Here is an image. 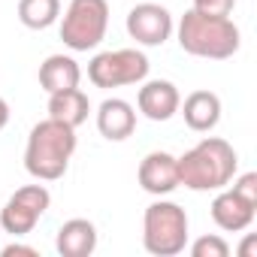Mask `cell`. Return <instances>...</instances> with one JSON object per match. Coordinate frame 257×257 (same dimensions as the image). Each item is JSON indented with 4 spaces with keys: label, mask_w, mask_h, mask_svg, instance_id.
Listing matches in <instances>:
<instances>
[{
    "label": "cell",
    "mask_w": 257,
    "mask_h": 257,
    "mask_svg": "<svg viewBox=\"0 0 257 257\" xmlns=\"http://www.w3.org/2000/svg\"><path fill=\"white\" fill-rule=\"evenodd\" d=\"M179 161V185L188 191H221L233 182L239 170L236 149L221 137H206L188 149Z\"/></svg>",
    "instance_id": "1"
},
{
    "label": "cell",
    "mask_w": 257,
    "mask_h": 257,
    "mask_svg": "<svg viewBox=\"0 0 257 257\" xmlns=\"http://www.w3.org/2000/svg\"><path fill=\"white\" fill-rule=\"evenodd\" d=\"M76 152V127L46 118L34 124V131L25 146V170L37 182H58Z\"/></svg>",
    "instance_id": "2"
},
{
    "label": "cell",
    "mask_w": 257,
    "mask_h": 257,
    "mask_svg": "<svg viewBox=\"0 0 257 257\" xmlns=\"http://www.w3.org/2000/svg\"><path fill=\"white\" fill-rule=\"evenodd\" d=\"M182 52L194 58H209V61H227L239 52L242 34L233 25V19H218V16H203L197 10H188L176 28Z\"/></svg>",
    "instance_id": "3"
},
{
    "label": "cell",
    "mask_w": 257,
    "mask_h": 257,
    "mask_svg": "<svg viewBox=\"0 0 257 257\" xmlns=\"http://www.w3.org/2000/svg\"><path fill=\"white\" fill-rule=\"evenodd\" d=\"M143 245L155 257H176L188 245V212L179 203L158 200L143 215Z\"/></svg>",
    "instance_id": "4"
},
{
    "label": "cell",
    "mask_w": 257,
    "mask_h": 257,
    "mask_svg": "<svg viewBox=\"0 0 257 257\" xmlns=\"http://www.w3.org/2000/svg\"><path fill=\"white\" fill-rule=\"evenodd\" d=\"M109 28L106 0H70L61 22V40L73 52H91L103 43Z\"/></svg>",
    "instance_id": "5"
},
{
    "label": "cell",
    "mask_w": 257,
    "mask_h": 257,
    "mask_svg": "<svg viewBox=\"0 0 257 257\" xmlns=\"http://www.w3.org/2000/svg\"><path fill=\"white\" fill-rule=\"evenodd\" d=\"M149 58L140 49H115L100 52L88 64V79L97 88H124V85H140L149 79Z\"/></svg>",
    "instance_id": "6"
},
{
    "label": "cell",
    "mask_w": 257,
    "mask_h": 257,
    "mask_svg": "<svg viewBox=\"0 0 257 257\" xmlns=\"http://www.w3.org/2000/svg\"><path fill=\"white\" fill-rule=\"evenodd\" d=\"M49 206H52V194L46 185H25L0 209V227L10 236H28L49 212Z\"/></svg>",
    "instance_id": "7"
},
{
    "label": "cell",
    "mask_w": 257,
    "mask_h": 257,
    "mask_svg": "<svg viewBox=\"0 0 257 257\" xmlns=\"http://www.w3.org/2000/svg\"><path fill=\"white\" fill-rule=\"evenodd\" d=\"M124 28L131 34V40H137L140 46H149V49L164 46L176 31L170 10L161 7V4H137L131 13H127Z\"/></svg>",
    "instance_id": "8"
},
{
    "label": "cell",
    "mask_w": 257,
    "mask_h": 257,
    "mask_svg": "<svg viewBox=\"0 0 257 257\" xmlns=\"http://www.w3.org/2000/svg\"><path fill=\"white\" fill-rule=\"evenodd\" d=\"M137 179H140L146 194L167 197L179 188V161L170 152H152V155L143 158V164L137 170Z\"/></svg>",
    "instance_id": "9"
},
{
    "label": "cell",
    "mask_w": 257,
    "mask_h": 257,
    "mask_svg": "<svg viewBox=\"0 0 257 257\" xmlns=\"http://www.w3.org/2000/svg\"><path fill=\"white\" fill-rule=\"evenodd\" d=\"M179 103H182V94L173 82H167V79L140 82L137 106L149 121H170L179 112Z\"/></svg>",
    "instance_id": "10"
},
{
    "label": "cell",
    "mask_w": 257,
    "mask_h": 257,
    "mask_svg": "<svg viewBox=\"0 0 257 257\" xmlns=\"http://www.w3.org/2000/svg\"><path fill=\"white\" fill-rule=\"evenodd\" d=\"M97 131L109 143H124L137 131V109L121 97H106L97 109Z\"/></svg>",
    "instance_id": "11"
},
{
    "label": "cell",
    "mask_w": 257,
    "mask_h": 257,
    "mask_svg": "<svg viewBox=\"0 0 257 257\" xmlns=\"http://www.w3.org/2000/svg\"><path fill=\"white\" fill-rule=\"evenodd\" d=\"M209 212H212V221H215L221 230H227V233H239V230L251 227L257 206L245 203L233 188H230V191H224V188H221V191H218V197L212 200Z\"/></svg>",
    "instance_id": "12"
},
{
    "label": "cell",
    "mask_w": 257,
    "mask_h": 257,
    "mask_svg": "<svg viewBox=\"0 0 257 257\" xmlns=\"http://www.w3.org/2000/svg\"><path fill=\"white\" fill-rule=\"evenodd\" d=\"M179 112L185 115V124L197 134H209L221 121V97L215 91H191L185 103H179Z\"/></svg>",
    "instance_id": "13"
},
{
    "label": "cell",
    "mask_w": 257,
    "mask_h": 257,
    "mask_svg": "<svg viewBox=\"0 0 257 257\" xmlns=\"http://www.w3.org/2000/svg\"><path fill=\"white\" fill-rule=\"evenodd\" d=\"M55 248L61 257H91L97 248V227L88 218H70L58 227Z\"/></svg>",
    "instance_id": "14"
},
{
    "label": "cell",
    "mask_w": 257,
    "mask_h": 257,
    "mask_svg": "<svg viewBox=\"0 0 257 257\" xmlns=\"http://www.w3.org/2000/svg\"><path fill=\"white\" fill-rule=\"evenodd\" d=\"M79 82H82V70L70 55H49L40 64V85H43L46 94L79 88Z\"/></svg>",
    "instance_id": "15"
},
{
    "label": "cell",
    "mask_w": 257,
    "mask_h": 257,
    "mask_svg": "<svg viewBox=\"0 0 257 257\" xmlns=\"http://www.w3.org/2000/svg\"><path fill=\"white\" fill-rule=\"evenodd\" d=\"M88 112H91V103L82 88H67V91L49 94V118H55V121L79 127L88 121Z\"/></svg>",
    "instance_id": "16"
},
{
    "label": "cell",
    "mask_w": 257,
    "mask_h": 257,
    "mask_svg": "<svg viewBox=\"0 0 257 257\" xmlns=\"http://www.w3.org/2000/svg\"><path fill=\"white\" fill-rule=\"evenodd\" d=\"M61 16V0H19V22L31 31H46Z\"/></svg>",
    "instance_id": "17"
},
{
    "label": "cell",
    "mask_w": 257,
    "mask_h": 257,
    "mask_svg": "<svg viewBox=\"0 0 257 257\" xmlns=\"http://www.w3.org/2000/svg\"><path fill=\"white\" fill-rule=\"evenodd\" d=\"M227 254H230V245H227L221 236H215V233L200 236V239L191 245V257H227Z\"/></svg>",
    "instance_id": "18"
},
{
    "label": "cell",
    "mask_w": 257,
    "mask_h": 257,
    "mask_svg": "<svg viewBox=\"0 0 257 257\" xmlns=\"http://www.w3.org/2000/svg\"><path fill=\"white\" fill-rule=\"evenodd\" d=\"M233 7H236V0H194L191 10H197V13H203V16L227 19V16L233 13Z\"/></svg>",
    "instance_id": "19"
},
{
    "label": "cell",
    "mask_w": 257,
    "mask_h": 257,
    "mask_svg": "<svg viewBox=\"0 0 257 257\" xmlns=\"http://www.w3.org/2000/svg\"><path fill=\"white\" fill-rule=\"evenodd\" d=\"M233 179H236V176H233ZM233 191H236L245 203L257 206V173H242V176L233 182Z\"/></svg>",
    "instance_id": "20"
},
{
    "label": "cell",
    "mask_w": 257,
    "mask_h": 257,
    "mask_svg": "<svg viewBox=\"0 0 257 257\" xmlns=\"http://www.w3.org/2000/svg\"><path fill=\"white\" fill-rule=\"evenodd\" d=\"M0 254H4V257H40V251L34 248V245H19V242H13V245H7L4 251H0Z\"/></svg>",
    "instance_id": "21"
},
{
    "label": "cell",
    "mask_w": 257,
    "mask_h": 257,
    "mask_svg": "<svg viewBox=\"0 0 257 257\" xmlns=\"http://www.w3.org/2000/svg\"><path fill=\"white\" fill-rule=\"evenodd\" d=\"M254 251H257V239H254V236H248V239L242 242V248H239V257H257Z\"/></svg>",
    "instance_id": "22"
},
{
    "label": "cell",
    "mask_w": 257,
    "mask_h": 257,
    "mask_svg": "<svg viewBox=\"0 0 257 257\" xmlns=\"http://www.w3.org/2000/svg\"><path fill=\"white\" fill-rule=\"evenodd\" d=\"M7 124H10V103L0 97V131H4Z\"/></svg>",
    "instance_id": "23"
}]
</instances>
